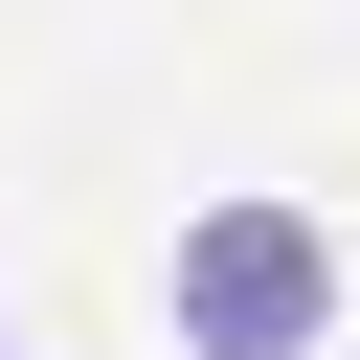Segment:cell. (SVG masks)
<instances>
[{
  "instance_id": "1",
  "label": "cell",
  "mask_w": 360,
  "mask_h": 360,
  "mask_svg": "<svg viewBox=\"0 0 360 360\" xmlns=\"http://www.w3.org/2000/svg\"><path fill=\"white\" fill-rule=\"evenodd\" d=\"M315 315H338L315 202H202L180 225V360H315Z\"/></svg>"
},
{
  "instance_id": "2",
  "label": "cell",
  "mask_w": 360,
  "mask_h": 360,
  "mask_svg": "<svg viewBox=\"0 0 360 360\" xmlns=\"http://www.w3.org/2000/svg\"><path fill=\"white\" fill-rule=\"evenodd\" d=\"M0 360H22V338H0Z\"/></svg>"
}]
</instances>
